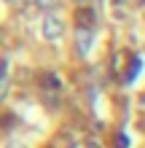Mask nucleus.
I'll return each mask as SVG.
<instances>
[{
  "label": "nucleus",
  "instance_id": "obj_3",
  "mask_svg": "<svg viewBox=\"0 0 145 148\" xmlns=\"http://www.w3.org/2000/svg\"><path fill=\"white\" fill-rule=\"evenodd\" d=\"M140 67H142V62H140V57H132V65L126 67V75H124V81H126V84H132L134 78H137V73H140Z\"/></svg>",
  "mask_w": 145,
  "mask_h": 148
},
{
  "label": "nucleus",
  "instance_id": "obj_7",
  "mask_svg": "<svg viewBox=\"0 0 145 148\" xmlns=\"http://www.w3.org/2000/svg\"><path fill=\"white\" fill-rule=\"evenodd\" d=\"M8 148H19V145H8Z\"/></svg>",
  "mask_w": 145,
  "mask_h": 148
},
{
  "label": "nucleus",
  "instance_id": "obj_1",
  "mask_svg": "<svg viewBox=\"0 0 145 148\" xmlns=\"http://www.w3.org/2000/svg\"><path fill=\"white\" fill-rule=\"evenodd\" d=\"M40 32H43L46 40H59L62 32H65V24L59 22V19H54V16H46L43 24H40Z\"/></svg>",
  "mask_w": 145,
  "mask_h": 148
},
{
  "label": "nucleus",
  "instance_id": "obj_2",
  "mask_svg": "<svg viewBox=\"0 0 145 148\" xmlns=\"http://www.w3.org/2000/svg\"><path fill=\"white\" fill-rule=\"evenodd\" d=\"M75 43H78V54H86L91 49V30L89 27H81L78 35H75Z\"/></svg>",
  "mask_w": 145,
  "mask_h": 148
},
{
  "label": "nucleus",
  "instance_id": "obj_6",
  "mask_svg": "<svg viewBox=\"0 0 145 148\" xmlns=\"http://www.w3.org/2000/svg\"><path fill=\"white\" fill-rule=\"evenodd\" d=\"M35 3H38V8H43V11H51V8H57L59 0H35Z\"/></svg>",
  "mask_w": 145,
  "mask_h": 148
},
{
  "label": "nucleus",
  "instance_id": "obj_5",
  "mask_svg": "<svg viewBox=\"0 0 145 148\" xmlns=\"http://www.w3.org/2000/svg\"><path fill=\"white\" fill-rule=\"evenodd\" d=\"M40 84L51 86V89H59V78H54V73H46L43 78H40Z\"/></svg>",
  "mask_w": 145,
  "mask_h": 148
},
{
  "label": "nucleus",
  "instance_id": "obj_8",
  "mask_svg": "<svg viewBox=\"0 0 145 148\" xmlns=\"http://www.w3.org/2000/svg\"><path fill=\"white\" fill-rule=\"evenodd\" d=\"M116 3H124V0H116Z\"/></svg>",
  "mask_w": 145,
  "mask_h": 148
},
{
  "label": "nucleus",
  "instance_id": "obj_4",
  "mask_svg": "<svg viewBox=\"0 0 145 148\" xmlns=\"http://www.w3.org/2000/svg\"><path fill=\"white\" fill-rule=\"evenodd\" d=\"M78 22H81V27H83V24H91V22H94L91 8H81V11H78Z\"/></svg>",
  "mask_w": 145,
  "mask_h": 148
}]
</instances>
